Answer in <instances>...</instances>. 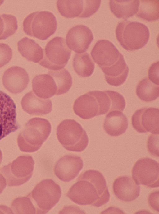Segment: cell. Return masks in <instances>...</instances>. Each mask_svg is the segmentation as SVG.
Instances as JSON below:
<instances>
[{
  "mask_svg": "<svg viewBox=\"0 0 159 214\" xmlns=\"http://www.w3.org/2000/svg\"><path fill=\"white\" fill-rule=\"evenodd\" d=\"M116 39L121 46L127 51L140 49L147 44L150 33L144 24L125 20L119 22L116 28Z\"/></svg>",
  "mask_w": 159,
  "mask_h": 214,
  "instance_id": "6da1fadb",
  "label": "cell"
},
{
  "mask_svg": "<svg viewBox=\"0 0 159 214\" xmlns=\"http://www.w3.org/2000/svg\"><path fill=\"white\" fill-rule=\"evenodd\" d=\"M61 191L60 186L52 179L42 180L27 196L30 199L36 214H45L59 202Z\"/></svg>",
  "mask_w": 159,
  "mask_h": 214,
  "instance_id": "7a4b0ae2",
  "label": "cell"
},
{
  "mask_svg": "<svg viewBox=\"0 0 159 214\" xmlns=\"http://www.w3.org/2000/svg\"><path fill=\"white\" fill-rule=\"evenodd\" d=\"M56 135L59 142L68 151L82 152L88 144L86 132L80 123L73 119L62 121L57 127Z\"/></svg>",
  "mask_w": 159,
  "mask_h": 214,
  "instance_id": "3957f363",
  "label": "cell"
},
{
  "mask_svg": "<svg viewBox=\"0 0 159 214\" xmlns=\"http://www.w3.org/2000/svg\"><path fill=\"white\" fill-rule=\"evenodd\" d=\"M57 26L56 19L51 12L37 11L29 14L24 20L23 30L27 35L45 40L53 34Z\"/></svg>",
  "mask_w": 159,
  "mask_h": 214,
  "instance_id": "277c9868",
  "label": "cell"
},
{
  "mask_svg": "<svg viewBox=\"0 0 159 214\" xmlns=\"http://www.w3.org/2000/svg\"><path fill=\"white\" fill-rule=\"evenodd\" d=\"M71 53L64 39L56 37L47 43L43 50V58L38 63L51 70L61 69L67 63Z\"/></svg>",
  "mask_w": 159,
  "mask_h": 214,
  "instance_id": "5b68a950",
  "label": "cell"
},
{
  "mask_svg": "<svg viewBox=\"0 0 159 214\" xmlns=\"http://www.w3.org/2000/svg\"><path fill=\"white\" fill-rule=\"evenodd\" d=\"M66 196L79 205L96 207L100 197L87 171L82 173L69 189Z\"/></svg>",
  "mask_w": 159,
  "mask_h": 214,
  "instance_id": "8992f818",
  "label": "cell"
},
{
  "mask_svg": "<svg viewBox=\"0 0 159 214\" xmlns=\"http://www.w3.org/2000/svg\"><path fill=\"white\" fill-rule=\"evenodd\" d=\"M27 127V138L21 150L26 152H34L40 148L49 136L51 124L47 119L37 117L30 120Z\"/></svg>",
  "mask_w": 159,
  "mask_h": 214,
  "instance_id": "52a82bcc",
  "label": "cell"
},
{
  "mask_svg": "<svg viewBox=\"0 0 159 214\" xmlns=\"http://www.w3.org/2000/svg\"><path fill=\"white\" fill-rule=\"evenodd\" d=\"M132 178L139 185L150 188L159 186V164L154 160L143 158L138 160L132 170Z\"/></svg>",
  "mask_w": 159,
  "mask_h": 214,
  "instance_id": "ba28073f",
  "label": "cell"
},
{
  "mask_svg": "<svg viewBox=\"0 0 159 214\" xmlns=\"http://www.w3.org/2000/svg\"><path fill=\"white\" fill-rule=\"evenodd\" d=\"M34 162L30 156H22L21 164L14 162L1 169V173L6 179L9 186L21 185L27 181L31 177Z\"/></svg>",
  "mask_w": 159,
  "mask_h": 214,
  "instance_id": "9c48e42d",
  "label": "cell"
},
{
  "mask_svg": "<svg viewBox=\"0 0 159 214\" xmlns=\"http://www.w3.org/2000/svg\"><path fill=\"white\" fill-rule=\"evenodd\" d=\"M16 109L11 97L0 91V140L18 129Z\"/></svg>",
  "mask_w": 159,
  "mask_h": 214,
  "instance_id": "30bf717a",
  "label": "cell"
},
{
  "mask_svg": "<svg viewBox=\"0 0 159 214\" xmlns=\"http://www.w3.org/2000/svg\"><path fill=\"white\" fill-rule=\"evenodd\" d=\"M131 122L134 128L140 133H159V110L153 107L139 109L133 114Z\"/></svg>",
  "mask_w": 159,
  "mask_h": 214,
  "instance_id": "8fae6325",
  "label": "cell"
},
{
  "mask_svg": "<svg viewBox=\"0 0 159 214\" xmlns=\"http://www.w3.org/2000/svg\"><path fill=\"white\" fill-rule=\"evenodd\" d=\"M121 54L111 42L106 40L97 41L91 52L93 59L101 69L115 64Z\"/></svg>",
  "mask_w": 159,
  "mask_h": 214,
  "instance_id": "7c38bea8",
  "label": "cell"
},
{
  "mask_svg": "<svg viewBox=\"0 0 159 214\" xmlns=\"http://www.w3.org/2000/svg\"><path fill=\"white\" fill-rule=\"evenodd\" d=\"M83 166V160L80 156L66 155L56 162L54 168V173L62 181L69 182L77 176Z\"/></svg>",
  "mask_w": 159,
  "mask_h": 214,
  "instance_id": "4fadbf2b",
  "label": "cell"
},
{
  "mask_svg": "<svg viewBox=\"0 0 159 214\" xmlns=\"http://www.w3.org/2000/svg\"><path fill=\"white\" fill-rule=\"evenodd\" d=\"M93 39L89 28L83 25H78L69 30L66 35V41L68 47L79 54L87 51Z\"/></svg>",
  "mask_w": 159,
  "mask_h": 214,
  "instance_id": "5bb4252c",
  "label": "cell"
},
{
  "mask_svg": "<svg viewBox=\"0 0 159 214\" xmlns=\"http://www.w3.org/2000/svg\"><path fill=\"white\" fill-rule=\"evenodd\" d=\"M29 81V76L27 72L18 66L12 67L7 69L2 77V82L4 87L9 92L15 94L24 90Z\"/></svg>",
  "mask_w": 159,
  "mask_h": 214,
  "instance_id": "9a60e30c",
  "label": "cell"
},
{
  "mask_svg": "<svg viewBox=\"0 0 159 214\" xmlns=\"http://www.w3.org/2000/svg\"><path fill=\"white\" fill-rule=\"evenodd\" d=\"M73 109L81 118L88 119L100 115L98 103L94 91L80 96L75 101Z\"/></svg>",
  "mask_w": 159,
  "mask_h": 214,
  "instance_id": "2e32d148",
  "label": "cell"
},
{
  "mask_svg": "<svg viewBox=\"0 0 159 214\" xmlns=\"http://www.w3.org/2000/svg\"><path fill=\"white\" fill-rule=\"evenodd\" d=\"M113 190L114 194L119 200L129 202L139 196L140 188L132 178L123 176L115 179L113 184Z\"/></svg>",
  "mask_w": 159,
  "mask_h": 214,
  "instance_id": "e0dca14e",
  "label": "cell"
},
{
  "mask_svg": "<svg viewBox=\"0 0 159 214\" xmlns=\"http://www.w3.org/2000/svg\"><path fill=\"white\" fill-rule=\"evenodd\" d=\"M100 109V115L117 110L123 111L125 106L124 97L118 92L110 90L94 91Z\"/></svg>",
  "mask_w": 159,
  "mask_h": 214,
  "instance_id": "ac0fdd59",
  "label": "cell"
},
{
  "mask_svg": "<svg viewBox=\"0 0 159 214\" xmlns=\"http://www.w3.org/2000/svg\"><path fill=\"white\" fill-rule=\"evenodd\" d=\"M21 105L25 111L32 115L47 114L50 113L52 109V103L50 99L40 98L32 91L24 96Z\"/></svg>",
  "mask_w": 159,
  "mask_h": 214,
  "instance_id": "d6986e66",
  "label": "cell"
},
{
  "mask_svg": "<svg viewBox=\"0 0 159 214\" xmlns=\"http://www.w3.org/2000/svg\"><path fill=\"white\" fill-rule=\"evenodd\" d=\"M128 125L126 117L122 112L115 110L106 115L103 123V128L109 135L117 136L124 133Z\"/></svg>",
  "mask_w": 159,
  "mask_h": 214,
  "instance_id": "ffe728a7",
  "label": "cell"
},
{
  "mask_svg": "<svg viewBox=\"0 0 159 214\" xmlns=\"http://www.w3.org/2000/svg\"><path fill=\"white\" fill-rule=\"evenodd\" d=\"M101 69L105 74L106 81L109 85L116 86H120L125 82L129 72L128 67L122 54L115 64Z\"/></svg>",
  "mask_w": 159,
  "mask_h": 214,
  "instance_id": "44dd1931",
  "label": "cell"
},
{
  "mask_svg": "<svg viewBox=\"0 0 159 214\" xmlns=\"http://www.w3.org/2000/svg\"><path fill=\"white\" fill-rule=\"evenodd\" d=\"M33 90L38 97L42 99L50 98L56 95L57 87L53 77L47 74L36 76L32 81Z\"/></svg>",
  "mask_w": 159,
  "mask_h": 214,
  "instance_id": "7402d4cb",
  "label": "cell"
},
{
  "mask_svg": "<svg viewBox=\"0 0 159 214\" xmlns=\"http://www.w3.org/2000/svg\"><path fill=\"white\" fill-rule=\"evenodd\" d=\"M17 46L19 52L28 61L39 63L42 59L43 50L33 40L23 38L18 42Z\"/></svg>",
  "mask_w": 159,
  "mask_h": 214,
  "instance_id": "603a6c76",
  "label": "cell"
},
{
  "mask_svg": "<svg viewBox=\"0 0 159 214\" xmlns=\"http://www.w3.org/2000/svg\"><path fill=\"white\" fill-rule=\"evenodd\" d=\"M111 11L116 17L126 20L137 12L139 0L110 1Z\"/></svg>",
  "mask_w": 159,
  "mask_h": 214,
  "instance_id": "cb8c5ba5",
  "label": "cell"
},
{
  "mask_svg": "<svg viewBox=\"0 0 159 214\" xmlns=\"http://www.w3.org/2000/svg\"><path fill=\"white\" fill-rule=\"evenodd\" d=\"M73 66L75 72L78 75L86 77L92 74L95 64L89 54L84 53L75 55L73 59Z\"/></svg>",
  "mask_w": 159,
  "mask_h": 214,
  "instance_id": "d4e9b609",
  "label": "cell"
},
{
  "mask_svg": "<svg viewBox=\"0 0 159 214\" xmlns=\"http://www.w3.org/2000/svg\"><path fill=\"white\" fill-rule=\"evenodd\" d=\"M136 93L138 97L143 101H153L159 97V86L151 81L148 77H145L138 83Z\"/></svg>",
  "mask_w": 159,
  "mask_h": 214,
  "instance_id": "484cf974",
  "label": "cell"
},
{
  "mask_svg": "<svg viewBox=\"0 0 159 214\" xmlns=\"http://www.w3.org/2000/svg\"><path fill=\"white\" fill-rule=\"evenodd\" d=\"M136 16L149 22L157 21L159 18V1L141 0Z\"/></svg>",
  "mask_w": 159,
  "mask_h": 214,
  "instance_id": "4316f807",
  "label": "cell"
},
{
  "mask_svg": "<svg viewBox=\"0 0 159 214\" xmlns=\"http://www.w3.org/2000/svg\"><path fill=\"white\" fill-rule=\"evenodd\" d=\"M58 10L62 16L67 18L79 17L83 10V0H57Z\"/></svg>",
  "mask_w": 159,
  "mask_h": 214,
  "instance_id": "83f0119b",
  "label": "cell"
},
{
  "mask_svg": "<svg viewBox=\"0 0 159 214\" xmlns=\"http://www.w3.org/2000/svg\"><path fill=\"white\" fill-rule=\"evenodd\" d=\"M48 74L53 78L57 87L56 95L67 93L72 84V79L69 72L65 69L50 70Z\"/></svg>",
  "mask_w": 159,
  "mask_h": 214,
  "instance_id": "f1b7e54d",
  "label": "cell"
},
{
  "mask_svg": "<svg viewBox=\"0 0 159 214\" xmlns=\"http://www.w3.org/2000/svg\"><path fill=\"white\" fill-rule=\"evenodd\" d=\"M17 207L14 212H23V213L35 214V209L30 199L27 196L15 199L11 204L12 208Z\"/></svg>",
  "mask_w": 159,
  "mask_h": 214,
  "instance_id": "f546056e",
  "label": "cell"
},
{
  "mask_svg": "<svg viewBox=\"0 0 159 214\" xmlns=\"http://www.w3.org/2000/svg\"><path fill=\"white\" fill-rule=\"evenodd\" d=\"M101 2L100 0H83V11L79 17L87 18L93 14L99 9Z\"/></svg>",
  "mask_w": 159,
  "mask_h": 214,
  "instance_id": "4dcf8cb0",
  "label": "cell"
},
{
  "mask_svg": "<svg viewBox=\"0 0 159 214\" xmlns=\"http://www.w3.org/2000/svg\"><path fill=\"white\" fill-rule=\"evenodd\" d=\"M147 148L149 152L152 156L159 157V134H151L147 141Z\"/></svg>",
  "mask_w": 159,
  "mask_h": 214,
  "instance_id": "1f68e13d",
  "label": "cell"
},
{
  "mask_svg": "<svg viewBox=\"0 0 159 214\" xmlns=\"http://www.w3.org/2000/svg\"><path fill=\"white\" fill-rule=\"evenodd\" d=\"M12 55L11 48L7 45L0 43V68L8 63Z\"/></svg>",
  "mask_w": 159,
  "mask_h": 214,
  "instance_id": "d6a6232c",
  "label": "cell"
},
{
  "mask_svg": "<svg viewBox=\"0 0 159 214\" xmlns=\"http://www.w3.org/2000/svg\"><path fill=\"white\" fill-rule=\"evenodd\" d=\"M159 61L153 63L149 67L148 72L149 79L157 85H159Z\"/></svg>",
  "mask_w": 159,
  "mask_h": 214,
  "instance_id": "836d02e7",
  "label": "cell"
},
{
  "mask_svg": "<svg viewBox=\"0 0 159 214\" xmlns=\"http://www.w3.org/2000/svg\"><path fill=\"white\" fill-rule=\"evenodd\" d=\"M158 190L154 191L151 192L148 198V201L150 207L154 211L159 212V198Z\"/></svg>",
  "mask_w": 159,
  "mask_h": 214,
  "instance_id": "e575fe53",
  "label": "cell"
},
{
  "mask_svg": "<svg viewBox=\"0 0 159 214\" xmlns=\"http://www.w3.org/2000/svg\"><path fill=\"white\" fill-rule=\"evenodd\" d=\"M5 24L2 15H0V40H2L4 33Z\"/></svg>",
  "mask_w": 159,
  "mask_h": 214,
  "instance_id": "d590c367",
  "label": "cell"
},
{
  "mask_svg": "<svg viewBox=\"0 0 159 214\" xmlns=\"http://www.w3.org/2000/svg\"><path fill=\"white\" fill-rule=\"evenodd\" d=\"M7 184L6 179L3 175L0 173V194L5 188Z\"/></svg>",
  "mask_w": 159,
  "mask_h": 214,
  "instance_id": "8d00e7d4",
  "label": "cell"
},
{
  "mask_svg": "<svg viewBox=\"0 0 159 214\" xmlns=\"http://www.w3.org/2000/svg\"><path fill=\"white\" fill-rule=\"evenodd\" d=\"M3 0H0V6L3 3Z\"/></svg>",
  "mask_w": 159,
  "mask_h": 214,
  "instance_id": "74e56055",
  "label": "cell"
}]
</instances>
